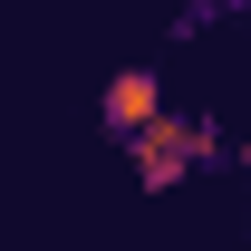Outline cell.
Instances as JSON below:
<instances>
[{
    "mask_svg": "<svg viewBox=\"0 0 251 251\" xmlns=\"http://www.w3.org/2000/svg\"><path fill=\"white\" fill-rule=\"evenodd\" d=\"M126 164H135L145 193H174L184 174L222 164V126H213V116H164V126H145V135L126 145Z\"/></svg>",
    "mask_w": 251,
    "mask_h": 251,
    "instance_id": "obj_1",
    "label": "cell"
},
{
    "mask_svg": "<svg viewBox=\"0 0 251 251\" xmlns=\"http://www.w3.org/2000/svg\"><path fill=\"white\" fill-rule=\"evenodd\" d=\"M164 116H174V106H164V77H155V68H116L106 97H97V126H106L116 145H135V135L164 126Z\"/></svg>",
    "mask_w": 251,
    "mask_h": 251,
    "instance_id": "obj_2",
    "label": "cell"
}]
</instances>
